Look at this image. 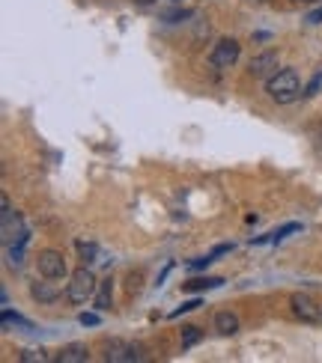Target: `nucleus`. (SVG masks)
I'll list each match as a JSON object with an SVG mask.
<instances>
[{"mask_svg":"<svg viewBox=\"0 0 322 363\" xmlns=\"http://www.w3.org/2000/svg\"><path fill=\"white\" fill-rule=\"evenodd\" d=\"M80 324H84V328H96V324H98V316H96V313H80Z\"/></svg>","mask_w":322,"mask_h":363,"instance_id":"412c9836","label":"nucleus"},{"mask_svg":"<svg viewBox=\"0 0 322 363\" xmlns=\"http://www.w3.org/2000/svg\"><path fill=\"white\" fill-rule=\"evenodd\" d=\"M290 232H299V223H286V226H281V230L268 232L266 239H257V244H263V241H275V244H277V241H283Z\"/></svg>","mask_w":322,"mask_h":363,"instance_id":"dca6fc26","label":"nucleus"},{"mask_svg":"<svg viewBox=\"0 0 322 363\" xmlns=\"http://www.w3.org/2000/svg\"><path fill=\"white\" fill-rule=\"evenodd\" d=\"M30 295H33V301H39V304H51V301H57L60 298V286H54V283H48V277H45V283H36L30 286Z\"/></svg>","mask_w":322,"mask_h":363,"instance_id":"1a4fd4ad","label":"nucleus"},{"mask_svg":"<svg viewBox=\"0 0 322 363\" xmlns=\"http://www.w3.org/2000/svg\"><path fill=\"white\" fill-rule=\"evenodd\" d=\"M218 286H224V277H194L182 283L185 292H206V289H218Z\"/></svg>","mask_w":322,"mask_h":363,"instance_id":"ddd939ff","label":"nucleus"},{"mask_svg":"<svg viewBox=\"0 0 322 363\" xmlns=\"http://www.w3.org/2000/svg\"><path fill=\"white\" fill-rule=\"evenodd\" d=\"M292 313L299 316L301 322H322V313H319V307L310 301L308 295H292Z\"/></svg>","mask_w":322,"mask_h":363,"instance_id":"0eeeda50","label":"nucleus"},{"mask_svg":"<svg viewBox=\"0 0 322 363\" xmlns=\"http://www.w3.org/2000/svg\"><path fill=\"white\" fill-rule=\"evenodd\" d=\"M197 307H200V298H194V301H185L182 307H179V310H173L170 316H173V319H176V316H182V313H191V310H197Z\"/></svg>","mask_w":322,"mask_h":363,"instance_id":"aec40b11","label":"nucleus"},{"mask_svg":"<svg viewBox=\"0 0 322 363\" xmlns=\"http://www.w3.org/2000/svg\"><path fill=\"white\" fill-rule=\"evenodd\" d=\"M266 93L272 102L277 104H292L301 93V80H299V72L295 69H281V72H275L272 78L266 80Z\"/></svg>","mask_w":322,"mask_h":363,"instance_id":"f257e3e1","label":"nucleus"},{"mask_svg":"<svg viewBox=\"0 0 322 363\" xmlns=\"http://www.w3.org/2000/svg\"><path fill=\"white\" fill-rule=\"evenodd\" d=\"M248 72H250V78H272L277 72V54L275 51L257 54V57L248 63Z\"/></svg>","mask_w":322,"mask_h":363,"instance_id":"423d86ee","label":"nucleus"},{"mask_svg":"<svg viewBox=\"0 0 322 363\" xmlns=\"http://www.w3.org/2000/svg\"><path fill=\"white\" fill-rule=\"evenodd\" d=\"M212 262H215V256H212V253H209V256L191 259V262H188V268H191V271H200V268H206V265H212Z\"/></svg>","mask_w":322,"mask_h":363,"instance_id":"6ab92c4d","label":"nucleus"},{"mask_svg":"<svg viewBox=\"0 0 322 363\" xmlns=\"http://www.w3.org/2000/svg\"><path fill=\"white\" fill-rule=\"evenodd\" d=\"M3 244L6 248H12V244H27V226L21 221V214L12 212V206H9V199L3 197Z\"/></svg>","mask_w":322,"mask_h":363,"instance_id":"7ed1b4c3","label":"nucleus"},{"mask_svg":"<svg viewBox=\"0 0 322 363\" xmlns=\"http://www.w3.org/2000/svg\"><path fill=\"white\" fill-rule=\"evenodd\" d=\"M96 277H93V271H89L87 265L84 268H78L75 274L69 277V286H66V298L72 304H87L89 298H96Z\"/></svg>","mask_w":322,"mask_h":363,"instance_id":"f03ea898","label":"nucleus"},{"mask_svg":"<svg viewBox=\"0 0 322 363\" xmlns=\"http://www.w3.org/2000/svg\"><path fill=\"white\" fill-rule=\"evenodd\" d=\"M239 54H242V45L236 39H218L209 54V63L215 69H230L239 60Z\"/></svg>","mask_w":322,"mask_h":363,"instance_id":"39448f33","label":"nucleus"},{"mask_svg":"<svg viewBox=\"0 0 322 363\" xmlns=\"http://www.w3.org/2000/svg\"><path fill=\"white\" fill-rule=\"evenodd\" d=\"M18 360H21V363H45L51 358H48V351H42V349H27V351L18 355Z\"/></svg>","mask_w":322,"mask_h":363,"instance_id":"a211bd4d","label":"nucleus"},{"mask_svg":"<svg viewBox=\"0 0 322 363\" xmlns=\"http://www.w3.org/2000/svg\"><path fill=\"white\" fill-rule=\"evenodd\" d=\"M319 84H322V75H316V78L310 80L308 89H304V96H316V93H319Z\"/></svg>","mask_w":322,"mask_h":363,"instance_id":"4be33fe9","label":"nucleus"},{"mask_svg":"<svg viewBox=\"0 0 322 363\" xmlns=\"http://www.w3.org/2000/svg\"><path fill=\"white\" fill-rule=\"evenodd\" d=\"M215 331H218L221 337H233V333L239 331V316L230 313V310L215 313Z\"/></svg>","mask_w":322,"mask_h":363,"instance_id":"9b49d317","label":"nucleus"},{"mask_svg":"<svg viewBox=\"0 0 322 363\" xmlns=\"http://www.w3.org/2000/svg\"><path fill=\"white\" fill-rule=\"evenodd\" d=\"M111 307H114V280L105 277L102 283H98V289H96V310L107 313Z\"/></svg>","mask_w":322,"mask_h":363,"instance_id":"9d476101","label":"nucleus"},{"mask_svg":"<svg viewBox=\"0 0 322 363\" xmlns=\"http://www.w3.org/2000/svg\"><path fill=\"white\" fill-rule=\"evenodd\" d=\"M182 349H191V346H197V342L203 340V331L200 328H194V324H188V328H182Z\"/></svg>","mask_w":322,"mask_h":363,"instance_id":"f3484780","label":"nucleus"},{"mask_svg":"<svg viewBox=\"0 0 322 363\" xmlns=\"http://www.w3.org/2000/svg\"><path fill=\"white\" fill-rule=\"evenodd\" d=\"M3 328H21V331H36V324L30 322V319H24V316H18V313H12V310H3Z\"/></svg>","mask_w":322,"mask_h":363,"instance_id":"4468645a","label":"nucleus"},{"mask_svg":"<svg viewBox=\"0 0 322 363\" xmlns=\"http://www.w3.org/2000/svg\"><path fill=\"white\" fill-rule=\"evenodd\" d=\"M36 271L39 277H48V280H63L69 274V265H66V256L60 250H42L36 256Z\"/></svg>","mask_w":322,"mask_h":363,"instance_id":"20e7f679","label":"nucleus"},{"mask_svg":"<svg viewBox=\"0 0 322 363\" xmlns=\"http://www.w3.org/2000/svg\"><path fill=\"white\" fill-rule=\"evenodd\" d=\"M105 360H143V355L138 346H129V342H111Z\"/></svg>","mask_w":322,"mask_h":363,"instance_id":"6e6552de","label":"nucleus"},{"mask_svg":"<svg viewBox=\"0 0 322 363\" xmlns=\"http://www.w3.org/2000/svg\"><path fill=\"white\" fill-rule=\"evenodd\" d=\"M75 248H78V256H80V262H84V265H89V262L98 259V244L96 241H78Z\"/></svg>","mask_w":322,"mask_h":363,"instance_id":"2eb2a0df","label":"nucleus"},{"mask_svg":"<svg viewBox=\"0 0 322 363\" xmlns=\"http://www.w3.org/2000/svg\"><path fill=\"white\" fill-rule=\"evenodd\" d=\"M54 360H60V363H87L89 360V351H87V346H80V342H72V346L60 349Z\"/></svg>","mask_w":322,"mask_h":363,"instance_id":"f8f14e48","label":"nucleus"},{"mask_svg":"<svg viewBox=\"0 0 322 363\" xmlns=\"http://www.w3.org/2000/svg\"><path fill=\"white\" fill-rule=\"evenodd\" d=\"M304 21H308V24H322V6H319V9H313V12H310L308 18H304Z\"/></svg>","mask_w":322,"mask_h":363,"instance_id":"5701e85b","label":"nucleus"},{"mask_svg":"<svg viewBox=\"0 0 322 363\" xmlns=\"http://www.w3.org/2000/svg\"><path fill=\"white\" fill-rule=\"evenodd\" d=\"M138 6H149V3H155V0H134Z\"/></svg>","mask_w":322,"mask_h":363,"instance_id":"b1692460","label":"nucleus"}]
</instances>
